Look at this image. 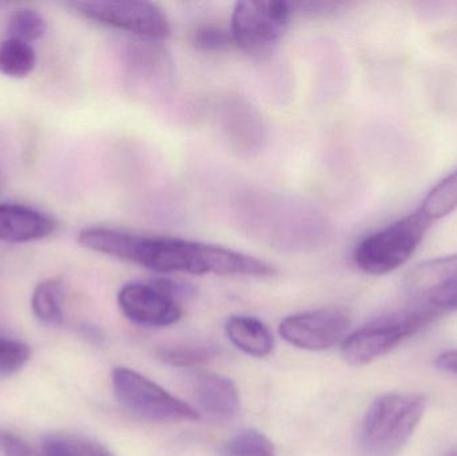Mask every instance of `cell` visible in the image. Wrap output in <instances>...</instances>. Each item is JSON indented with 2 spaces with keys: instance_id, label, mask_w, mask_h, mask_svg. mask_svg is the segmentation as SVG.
Returning a JSON list of instances; mask_svg holds the SVG:
<instances>
[{
  "instance_id": "29",
  "label": "cell",
  "mask_w": 457,
  "mask_h": 456,
  "mask_svg": "<svg viewBox=\"0 0 457 456\" xmlns=\"http://www.w3.org/2000/svg\"><path fill=\"white\" fill-rule=\"evenodd\" d=\"M82 329L83 334H85V336L88 337V339L94 340V342H102V340H104V334H102L101 329L96 328V327L85 326Z\"/></svg>"
},
{
  "instance_id": "11",
  "label": "cell",
  "mask_w": 457,
  "mask_h": 456,
  "mask_svg": "<svg viewBox=\"0 0 457 456\" xmlns=\"http://www.w3.org/2000/svg\"><path fill=\"white\" fill-rule=\"evenodd\" d=\"M122 59L126 80L136 95L158 98L173 85V59L160 42L138 37L129 40Z\"/></svg>"
},
{
  "instance_id": "6",
  "label": "cell",
  "mask_w": 457,
  "mask_h": 456,
  "mask_svg": "<svg viewBox=\"0 0 457 456\" xmlns=\"http://www.w3.org/2000/svg\"><path fill=\"white\" fill-rule=\"evenodd\" d=\"M435 319L405 310L373 319L344 339L341 353L353 367L367 366L435 323Z\"/></svg>"
},
{
  "instance_id": "10",
  "label": "cell",
  "mask_w": 457,
  "mask_h": 456,
  "mask_svg": "<svg viewBox=\"0 0 457 456\" xmlns=\"http://www.w3.org/2000/svg\"><path fill=\"white\" fill-rule=\"evenodd\" d=\"M189 284L170 278H154L126 284L118 292V305L123 315L144 327H168L182 318V299L192 296Z\"/></svg>"
},
{
  "instance_id": "2",
  "label": "cell",
  "mask_w": 457,
  "mask_h": 456,
  "mask_svg": "<svg viewBox=\"0 0 457 456\" xmlns=\"http://www.w3.org/2000/svg\"><path fill=\"white\" fill-rule=\"evenodd\" d=\"M239 208L250 232L279 248H316L327 237L324 217L303 203L270 193L247 192Z\"/></svg>"
},
{
  "instance_id": "13",
  "label": "cell",
  "mask_w": 457,
  "mask_h": 456,
  "mask_svg": "<svg viewBox=\"0 0 457 456\" xmlns=\"http://www.w3.org/2000/svg\"><path fill=\"white\" fill-rule=\"evenodd\" d=\"M55 219L50 214L16 203H0V241L27 244L45 240L56 230Z\"/></svg>"
},
{
  "instance_id": "1",
  "label": "cell",
  "mask_w": 457,
  "mask_h": 456,
  "mask_svg": "<svg viewBox=\"0 0 457 456\" xmlns=\"http://www.w3.org/2000/svg\"><path fill=\"white\" fill-rule=\"evenodd\" d=\"M83 248L104 256L141 265L160 273H187L265 278L277 275L273 264L214 244L166 236H145L114 228L80 230Z\"/></svg>"
},
{
  "instance_id": "9",
  "label": "cell",
  "mask_w": 457,
  "mask_h": 456,
  "mask_svg": "<svg viewBox=\"0 0 457 456\" xmlns=\"http://www.w3.org/2000/svg\"><path fill=\"white\" fill-rule=\"evenodd\" d=\"M66 5L82 18L129 32L138 39L162 42L171 34L165 11L155 3L144 0H82L66 3Z\"/></svg>"
},
{
  "instance_id": "19",
  "label": "cell",
  "mask_w": 457,
  "mask_h": 456,
  "mask_svg": "<svg viewBox=\"0 0 457 456\" xmlns=\"http://www.w3.org/2000/svg\"><path fill=\"white\" fill-rule=\"evenodd\" d=\"M37 66V53L29 43L15 37H5L0 42V72L5 77H29Z\"/></svg>"
},
{
  "instance_id": "21",
  "label": "cell",
  "mask_w": 457,
  "mask_h": 456,
  "mask_svg": "<svg viewBox=\"0 0 457 456\" xmlns=\"http://www.w3.org/2000/svg\"><path fill=\"white\" fill-rule=\"evenodd\" d=\"M46 32H47V21L45 16L32 8H16L8 18V37H15L31 45V42L42 39Z\"/></svg>"
},
{
  "instance_id": "16",
  "label": "cell",
  "mask_w": 457,
  "mask_h": 456,
  "mask_svg": "<svg viewBox=\"0 0 457 456\" xmlns=\"http://www.w3.org/2000/svg\"><path fill=\"white\" fill-rule=\"evenodd\" d=\"M225 331L231 344L247 355L265 358L273 351L274 339L268 327L252 316H230Z\"/></svg>"
},
{
  "instance_id": "5",
  "label": "cell",
  "mask_w": 457,
  "mask_h": 456,
  "mask_svg": "<svg viewBox=\"0 0 457 456\" xmlns=\"http://www.w3.org/2000/svg\"><path fill=\"white\" fill-rule=\"evenodd\" d=\"M292 2H238L230 19L234 45L246 55L263 61L276 50L292 21Z\"/></svg>"
},
{
  "instance_id": "32",
  "label": "cell",
  "mask_w": 457,
  "mask_h": 456,
  "mask_svg": "<svg viewBox=\"0 0 457 456\" xmlns=\"http://www.w3.org/2000/svg\"><path fill=\"white\" fill-rule=\"evenodd\" d=\"M443 456H457V447H453V449L447 450V452L443 454Z\"/></svg>"
},
{
  "instance_id": "24",
  "label": "cell",
  "mask_w": 457,
  "mask_h": 456,
  "mask_svg": "<svg viewBox=\"0 0 457 456\" xmlns=\"http://www.w3.org/2000/svg\"><path fill=\"white\" fill-rule=\"evenodd\" d=\"M31 358L29 345L19 340L0 336V377L21 371Z\"/></svg>"
},
{
  "instance_id": "30",
  "label": "cell",
  "mask_w": 457,
  "mask_h": 456,
  "mask_svg": "<svg viewBox=\"0 0 457 456\" xmlns=\"http://www.w3.org/2000/svg\"><path fill=\"white\" fill-rule=\"evenodd\" d=\"M93 456H112V454L109 450L104 449V447H101V449H98L94 452Z\"/></svg>"
},
{
  "instance_id": "4",
  "label": "cell",
  "mask_w": 457,
  "mask_h": 456,
  "mask_svg": "<svg viewBox=\"0 0 457 456\" xmlns=\"http://www.w3.org/2000/svg\"><path fill=\"white\" fill-rule=\"evenodd\" d=\"M431 225L419 211L397 220L360 241L353 252L354 264L370 276L394 272L412 257Z\"/></svg>"
},
{
  "instance_id": "7",
  "label": "cell",
  "mask_w": 457,
  "mask_h": 456,
  "mask_svg": "<svg viewBox=\"0 0 457 456\" xmlns=\"http://www.w3.org/2000/svg\"><path fill=\"white\" fill-rule=\"evenodd\" d=\"M112 388L123 409L152 423L195 422L200 412L163 390L144 375L126 367L112 371Z\"/></svg>"
},
{
  "instance_id": "18",
  "label": "cell",
  "mask_w": 457,
  "mask_h": 456,
  "mask_svg": "<svg viewBox=\"0 0 457 456\" xmlns=\"http://www.w3.org/2000/svg\"><path fill=\"white\" fill-rule=\"evenodd\" d=\"M216 345L205 342L177 343V344L163 345L155 350V358L161 363L177 369H189L208 363L216 358Z\"/></svg>"
},
{
  "instance_id": "25",
  "label": "cell",
  "mask_w": 457,
  "mask_h": 456,
  "mask_svg": "<svg viewBox=\"0 0 457 456\" xmlns=\"http://www.w3.org/2000/svg\"><path fill=\"white\" fill-rule=\"evenodd\" d=\"M42 456H83L79 442L50 436L42 444Z\"/></svg>"
},
{
  "instance_id": "28",
  "label": "cell",
  "mask_w": 457,
  "mask_h": 456,
  "mask_svg": "<svg viewBox=\"0 0 457 456\" xmlns=\"http://www.w3.org/2000/svg\"><path fill=\"white\" fill-rule=\"evenodd\" d=\"M436 367L457 377V350L445 351L436 358Z\"/></svg>"
},
{
  "instance_id": "20",
  "label": "cell",
  "mask_w": 457,
  "mask_h": 456,
  "mask_svg": "<svg viewBox=\"0 0 457 456\" xmlns=\"http://www.w3.org/2000/svg\"><path fill=\"white\" fill-rule=\"evenodd\" d=\"M457 209V170L435 185L421 203L420 211L427 220L434 222L445 219Z\"/></svg>"
},
{
  "instance_id": "8",
  "label": "cell",
  "mask_w": 457,
  "mask_h": 456,
  "mask_svg": "<svg viewBox=\"0 0 457 456\" xmlns=\"http://www.w3.org/2000/svg\"><path fill=\"white\" fill-rule=\"evenodd\" d=\"M402 294L405 308L435 320L457 312V254L427 260L408 270Z\"/></svg>"
},
{
  "instance_id": "22",
  "label": "cell",
  "mask_w": 457,
  "mask_h": 456,
  "mask_svg": "<svg viewBox=\"0 0 457 456\" xmlns=\"http://www.w3.org/2000/svg\"><path fill=\"white\" fill-rule=\"evenodd\" d=\"M221 456H277L276 447L260 431H239L221 449Z\"/></svg>"
},
{
  "instance_id": "14",
  "label": "cell",
  "mask_w": 457,
  "mask_h": 456,
  "mask_svg": "<svg viewBox=\"0 0 457 456\" xmlns=\"http://www.w3.org/2000/svg\"><path fill=\"white\" fill-rule=\"evenodd\" d=\"M195 396L200 411L211 419H230L239 409L237 386L222 375H200L195 379Z\"/></svg>"
},
{
  "instance_id": "15",
  "label": "cell",
  "mask_w": 457,
  "mask_h": 456,
  "mask_svg": "<svg viewBox=\"0 0 457 456\" xmlns=\"http://www.w3.org/2000/svg\"><path fill=\"white\" fill-rule=\"evenodd\" d=\"M222 123L228 138L241 152H253L263 141L262 120L254 109L245 102L236 101L224 107Z\"/></svg>"
},
{
  "instance_id": "3",
  "label": "cell",
  "mask_w": 457,
  "mask_h": 456,
  "mask_svg": "<svg viewBox=\"0 0 457 456\" xmlns=\"http://www.w3.org/2000/svg\"><path fill=\"white\" fill-rule=\"evenodd\" d=\"M420 394L392 393L378 396L367 410L360 431L364 456H396L407 446L426 414Z\"/></svg>"
},
{
  "instance_id": "26",
  "label": "cell",
  "mask_w": 457,
  "mask_h": 456,
  "mask_svg": "<svg viewBox=\"0 0 457 456\" xmlns=\"http://www.w3.org/2000/svg\"><path fill=\"white\" fill-rule=\"evenodd\" d=\"M345 3L341 2H297L292 3L293 12L303 15L321 16L337 12L345 7Z\"/></svg>"
},
{
  "instance_id": "17",
  "label": "cell",
  "mask_w": 457,
  "mask_h": 456,
  "mask_svg": "<svg viewBox=\"0 0 457 456\" xmlns=\"http://www.w3.org/2000/svg\"><path fill=\"white\" fill-rule=\"evenodd\" d=\"M64 283L54 278L40 281L32 292L31 308L35 318L46 326L63 324Z\"/></svg>"
},
{
  "instance_id": "27",
  "label": "cell",
  "mask_w": 457,
  "mask_h": 456,
  "mask_svg": "<svg viewBox=\"0 0 457 456\" xmlns=\"http://www.w3.org/2000/svg\"><path fill=\"white\" fill-rule=\"evenodd\" d=\"M0 452L3 456H34L32 449L21 436L0 431Z\"/></svg>"
},
{
  "instance_id": "31",
  "label": "cell",
  "mask_w": 457,
  "mask_h": 456,
  "mask_svg": "<svg viewBox=\"0 0 457 456\" xmlns=\"http://www.w3.org/2000/svg\"><path fill=\"white\" fill-rule=\"evenodd\" d=\"M5 187V173L2 168H0V193L3 192Z\"/></svg>"
},
{
  "instance_id": "23",
  "label": "cell",
  "mask_w": 457,
  "mask_h": 456,
  "mask_svg": "<svg viewBox=\"0 0 457 456\" xmlns=\"http://www.w3.org/2000/svg\"><path fill=\"white\" fill-rule=\"evenodd\" d=\"M190 42L195 50L203 53H224L236 46L230 29H228L214 23L195 27L190 34Z\"/></svg>"
},
{
  "instance_id": "12",
  "label": "cell",
  "mask_w": 457,
  "mask_h": 456,
  "mask_svg": "<svg viewBox=\"0 0 457 456\" xmlns=\"http://www.w3.org/2000/svg\"><path fill=\"white\" fill-rule=\"evenodd\" d=\"M351 316L343 308H321L295 313L279 324V335L289 344L306 351H325L345 339Z\"/></svg>"
}]
</instances>
